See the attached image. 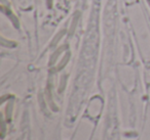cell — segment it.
I'll use <instances>...</instances> for the list:
<instances>
[{"mask_svg":"<svg viewBox=\"0 0 150 140\" xmlns=\"http://www.w3.org/2000/svg\"><path fill=\"white\" fill-rule=\"evenodd\" d=\"M1 11H2L3 15L8 19V21L11 22V25H13L16 29H20V20H19V18L17 17V15H15V13L11 10L9 4H7V5L1 4Z\"/></svg>","mask_w":150,"mask_h":140,"instance_id":"cell-1","label":"cell"},{"mask_svg":"<svg viewBox=\"0 0 150 140\" xmlns=\"http://www.w3.org/2000/svg\"><path fill=\"white\" fill-rule=\"evenodd\" d=\"M80 20V13L79 11H75L73 13V17H72V20H71V23H70V26L68 28V33L70 35H73L77 28V25H78V22Z\"/></svg>","mask_w":150,"mask_h":140,"instance_id":"cell-2","label":"cell"},{"mask_svg":"<svg viewBox=\"0 0 150 140\" xmlns=\"http://www.w3.org/2000/svg\"><path fill=\"white\" fill-rule=\"evenodd\" d=\"M68 33V31H67L66 29H62L60 30V31L58 32V33L54 35V37L52 38V42H50V47H56L57 45H58V43L61 41V39H62L63 37H64L66 34Z\"/></svg>","mask_w":150,"mask_h":140,"instance_id":"cell-3","label":"cell"},{"mask_svg":"<svg viewBox=\"0 0 150 140\" xmlns=\"http://www.w3.org/2000/svg\"><path fill=\"white\" fill-rule=\"evenodd\" d=\"M67 46L68 45H66V44H64V45H62V46H60V47H58L56 49V51L54 52V54L52 55V58H50V62H54L57 60V58L60 56V54L62 53V52H64L65 51V49L67 48Z\"/></svg>","mask_w":150,"mask_h":140,"instance_id":"cell-4","label":"cell"},{"mask_svg":"<svg viewBox=\"0 0 150 140\" xmlns=\"http://www.w3.org/2000/svg\"><path fill=\"white\" fill-rule=\"evenodd\" d=\"M69 57H70V56H69V53H67L66 55H65L64 57H63V60L60 62V64H59V66H58V69H62L63 66H65V64H66L67 62H68Z\"/></svg>","mask_w":150,"mask_h":140,"instance_id":"cell-5","label":"cell"},{"mask_svg":"<svg viewBox=\"0 0 150 140\" xmlns=\"http://www.w3.org/2000/svg\"><path fill=\"white\" fill-rule=\"evenodd\" d=\"M54 0H45L46 7H47V9H52V6H54Z\"/></svg>","mask_w":150,"mask_h":140,"instance_id":"cell-6","label":"cell"},{"mask_svg":"<svg viewBox=\"0 0 150 140\" xmlns=\"http://www.w3.org/2000/svg\"><path fill=\"white\" fill-rule=\"evenodd\" d=\"M146 3H147L148 7H149V9H150V0H146Z\"/></svg>","mask_w":150,"mask_h":140,"instance_id":"cell-7","label":"cell"}]
</instances>
